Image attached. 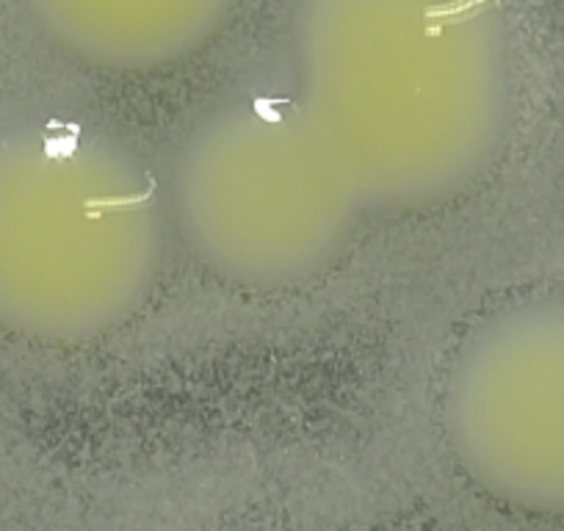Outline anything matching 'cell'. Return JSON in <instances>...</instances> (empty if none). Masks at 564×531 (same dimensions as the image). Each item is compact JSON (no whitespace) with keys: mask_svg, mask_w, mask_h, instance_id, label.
Listing matches in <instances>:
<instances>
[{"mask_svg":"<svg viewBox=\"0 0 564 531\" xmlns=\"http://www.w3.org/2000/svg\"><path fill=\"white\" fill-rule=\"evenodd\" d=\"M150 203L133 175L102 186L95 155L67 139H0V327L31 338L86 335L95 296L133 272L130 238Z\"/></svg>","mask_w":564,"mask_h":531,"instance_id":"1","label":"cell"}]
</instances>
